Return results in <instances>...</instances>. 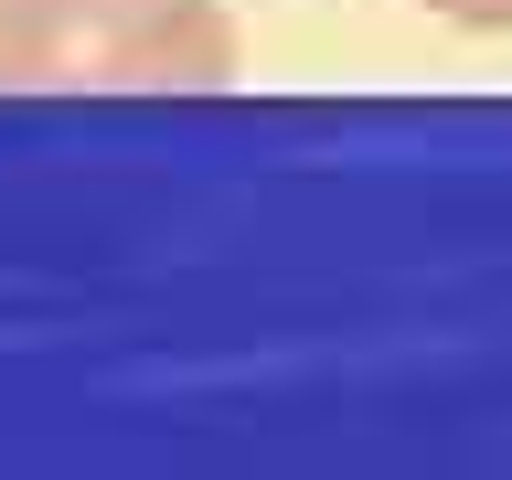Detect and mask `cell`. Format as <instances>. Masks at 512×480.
<instances>
[{
    "mask_svg": "<svg viewBox=\"0 0 512 480\" xmlns=\"http://www.w3.org/2000/svg\"><path fill=\"white\" fill-rule=\"evenodd\" d=\"M235 64L224 0H0V96H214Z\"/></svg>",
    "mask_w": 512,
    "mask_h": 480,
    "instance_id": "1",
    "label": "cell"
},
{
    "mask_svg": "<svg viewBox=\"0 0 512 480\" xmlns=\"http://www.w3.org/2000/svg\"><path fill=\"white\" fill-rule=\"evenodd\" d=\"M416 11H438L448 32H512V0H416Z\"/></svg>",
    "mask_w": 512,
    "mask_h": 480,
    "instance_id": "2",
    "label": "cell"
}]
</instances>
